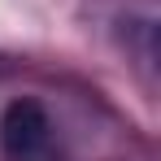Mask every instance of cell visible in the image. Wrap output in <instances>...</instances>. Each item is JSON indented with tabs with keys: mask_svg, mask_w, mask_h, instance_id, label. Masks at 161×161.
<instances>
[{
	"mask_svg": "<svg viewBox=\"0 0 161 161\" xmlns=\"http://www.w3.org/2000/svg\"><path fill=\"white\" fill-rule=\"evenodd\" d=\"M0 153L4 161H57V126L53 113L35 96H18L0 113Z\"/></svg>",
	"mask_w": 161,
	"mask_h": 161,
	"instance_id": "6da1fadb",
	"label": "cell"
}]
</instances>
